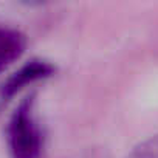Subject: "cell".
<instances>
[{
	"mask_svg": "<svg viewBox=\"0 0 158 158\" xmlns=\"http://www.w3.org/2000/svg\"><path fill=\"white\" fill-rule=\"evenodd\" d=\"M53 71L51 65L44 60H31L27 65L20 67L16 73H13L6 81L0 85V104L10 101L19 92H22L27 85H31L40 79L50 76Z\"/></svg>",
	"mask_w": 158,
	"mask_h": 158,
	"instance_id": "2",
	"label": "cell"
},
{
	"mask_svg": "<svg viewBox=\"0 0 158 158\" xmlns=\"http://www.w3.org/2000/svg\"><path fill=\"white\" fill-rule=\"evenodd\" d=\"M6 146L11 158H40L44 136L34 113L33 96L23 99L6 126Z\"/></svg>",
	"mask_w": 158,
	"mask_h": 158,
	"instance_id": "1",
	"label": "cell"
},
{
	"mask_svg": "<svg viewBox=\"0 0 158 158\" xmlns=\"http://www.w3.org/2000/svg\"><path fill=\"white\" fill-rule=\"evenodd\" d=\"M76 158H98V156H96V153H92V152H89V153H82V155H77Z\"/></svg>",
	"mask_w": 158,
	"mask_h": 158,
	"instance_id": "5",
	"label": "cell"
},
{
	"mask_svg": "<svg viewBox=\"0 0 158 158\" xmlns=\"http://www.w3.org/2000/svg\"><path fill=\"white\" fill-rule=\"evenodd\" d=\"M127 158H158V135L136 146Z\"/></svg>",
	"mask_w": 158,
	"mask_h": 158,
	"instance_id": "4",
	"label": "cell"
},
{
	"mask_svg": "<svg viewBox=\"0 0 158 158\" xmlns=\"http://www.w3.org/2000/svg\"><path fill=\"white\" fill-rule=\"evenodd\" d=\"M25 45V37L20 31L0 25V73L20 59Z\"/></svg>",
	"mask_w": 158,
	"mask_h": 158,
	"instance_id": "3",
	"label": "cell"
}]
</instances>
